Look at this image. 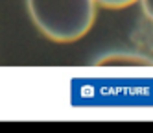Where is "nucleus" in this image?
<instances>
[{
    "mask_svg": "<svg viewBox=\"0 0 153 133\" xmlns=\"http://www.w3.org/2000/svg\"><path fill=\"white\" fill-rule=\"evenodd\" d=\"M94 2L107 7V9H122V7H127V6H133L138 0H94Z\"/></svg>",
    "mask_w": 153,
    "mask_h": 133,
    "instance_id": "3",
    "label": "nucleus"
},
{
    "mask_svg": "<svg viewBox=\"0 0 153 133\" xmlns=\"http://www.w3.org/2000/svg\"><path fill=\"white\" fill-rule=\"evenodd\" d=\"M140 4H142L144 13L148 15V19L153 22V0H140Z\"/></svg>",
    "mask_w": 153,
    "mask_h": 133,
    "instance_id": "4",
    "label": "nucleus"
},
{
    "mask_svg": "<svg viewBox=\"0 0 153 133\" xmlns=\"http://www.w3.org/2000/svg\"><path fill=\"white\" fill-rule=\"evenodd\" d=\"M98 66H151L153 61L142 54H111L96 61Z\"/></svg>",
    "mask_w": 153,
    "mask_h": 133,
    "instance_id": "2",
    "label": "nucleus"
},
{
    "mask_svg": "<svg viewBox=\"0 0 153 133\" xmlns=\"http://www.w3.org/2000/svg\"><path fill=\"white\" fill-rule=\"evenodd\" d=\"M37 30L53 43H74L94 24V0H26Z\"/></svg>",
    "mask_w": 153,
    "mask_h": 133,
    "instance_id": "1",
    "label": "nucleus"
}]
</instances>
